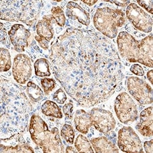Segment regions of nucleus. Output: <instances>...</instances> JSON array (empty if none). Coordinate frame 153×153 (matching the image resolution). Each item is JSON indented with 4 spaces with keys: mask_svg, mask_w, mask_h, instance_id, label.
<instances>
[{
    "mask_svg": "<svg viewBox=\"0 0 153 153\" xmlns=\"http://www.w3.org/2000/svg\"><path fill=\"white\" fill-rule=\"evenodd\" d=\"M49 59L56 80L84 107L108 100L124 78L115 45L93 30L68 28L51 46Z\"/></svg>",
    "mask_w": 153,
    "mask_h": 153,
    "instance_id": "f257e3e1",
    "label": "nucleus"
},
{
    "mask_svg": "<svg viewBox=\"0 0 153 153\" xmlns=\"http://www.w3.org/2000/svg\"><path fill=\"white\" fill-rule=\"evenodd\" d=\"M1 139L22 134L28 126L33 107L26 94L16 85L1 77Z\"/></svg>",
    "mask_w": 153,
    "mask_h": 153,
    "instance_id": "f03ea898",
    "label": "nucleus"
},
{
    "mask_svg": "<svg viewBox=\"0 0 153 153\" xmlns=\"http://www.w3.org/2000/svg\"><path fill=\"white\" fill-rule=\"evenodd\" d=\"M117 45L121 58L129 62H139L147 67H153V37L152 34L140 41L126 31L117 37Z\"/></svg>",
    "mask_w": 153,
    "mask_h": 153,
    "instance_id": "7ed1b4c3",
    "label": "nucleus"
},
{
    "mask_svg": "<svg viewBox=\"0 0 153 153\" xmlns=\"http://www.w3.org/2000/svg\"><path fill=\"white\" fill-rule=\"evenodd\" d=\"M42 5V1L1 0V20L20 22L31 27L39 17Z\"/></svg>",
    "mask_w": 153,
    "mask_h": 153,
    "instance_id": "20e7f679",
    "label": "nucleus"
},
{
    "mask_svg": "<svg viewBox=\"0 0 153 153\" xmlns=\"http://www.w3.org/2000/svg\"><path fill=\"white\" fill-rule=\"evenodd\" d=\"M29 131L33 142L44 152H64L65 147L56 127L50 129L45 121L37 114H33L30 121Z\"/></svg>",
    "mask_w": 153,
    "mask_h": 153,
    "instance_id": "39448f33",
    "label": "nucleus"
},
{
    "mask_svg": "<svg viewBox=\"0 0 153 153\" xmlns=\"http://www.w3.org/2000/svg\"><path fill=\"white\" fill-rule=\"evenodd\" d=\"M126 23L124 12L118 9L109 7L98 8L93 17V23L99 33L110 39L115 38L118 29Z\"/></svg>",
    "mask_w": 153,
    "mask_h": 153,
    "instance_id": "423d86ee",
    "label": "nucleus"
},
{
    "mask_svg": "<svg viewBox=\"0 0 153 153\" xmlns=\"http://www.w3.org/2000/svg\"><path fill=\"white\" fill-rule=\"evenodd\" d=\"M114 109L120 121L127 124L138 118V109L132 97L126 92L118 94L114 100Z\"/></svg>",
    "mask_w": 153,
    "mask_h": 153,
    "instance_id": "0eeeda50",
    "label": "nucleus"
},
{
    "mask_svg": "<svg viewBox=\"0 0 153 153\" xmlns=\"http://www.w3.org/2000/svg\"><path fill=\"white\" fill-rule=\"evenodd\" d=\"M127 87L131 95L142 105L152 103V89L145 81L137 76H129L127 79Z\"/></svg>",
    "mask_w": 153,
    "mask_h": 153,
    "instance_id": "6e6552de",
    "label": "nucleus"
},
{
    "mask_svg": "<svg viewBox=\"0 0 153 153\" xmlns=\"http://www.w3.org/2000/svg\"><path fill=\"white\" fill-rule=\"evenodd\" d=\"M126 15L137 30L145 33L152 31V17L135 3H130L127 6Z\"/></svg>",
    "mask_w": 153,
    "mask_h": 153,
    "instance_id": "1a4fd4ad",
    "label": "nucleus"
},
{
    "mask_svg": "<svg viewBox=\"0 0 153 153\" xmlns=\"http://www.w3.org/2000/svg\"><path fill=\"white\" fill-rule=\"evenodd\" d=\"M118 146L123 152H143L141 140L131 127H123L118 131Z\"/></svg>",
    "mask_w": 153,
    "mask_h": 153,
    "instance_id": "9d476101",
    "label": "nucleus"
},
{
    "mask_svg": "<svg viewBox=\"0 0 153 153\" xmlns=\"http://www.w3.org/2000/svg\"><path fill=\"white\" fill-rule=\"evenodd\" d=\"M90 114L93 126L100 133L107 134L113 130L116 126V120L110 111L94 108Z\"/></svg>",
    "mask_w": 153,
    "mask_h": 153,
    "instance_id": "9b49d317",
    "label": "nucleus"
},
{
    "mask_svg": "<svg viewBox=\"0 0 153 153\" xmlns=\"http://www.w3.org/2000/svg\"><path fill=\"white\" fill-rule=\"evenodd\" d=\"M12 75L19 84L24 85L32 75V65L30 58L25 54L19 53L14 58Z\"/></svg>",
    "mask_w": 153,
    "mask_h": 153,
    "instance_id": "f8f14e48",
    "label": "nucleus"
},
{
    "mask_svg": "<svg viewBox=\"0 0 153 153\" xmlns=\"http://www.w3.org/2000/svg\"><path fill=\"white\" fill-rule=\"evenodd\" d=\"M10 41L16 52L21 53L29 45L31 33L23 25L15 24L8 32Z\"/></svg>",
    "mask_w": 153,
    "mask_h": 153,
    "instance_id": "ddd939ff",
    "label": "nucleus"
},
{
    "mask_svg": "<svg viewBox=\"0 0 153 153\" xmlns=\"http://www.w3.org/2000/svg\"><path fill=\"white\" fill-rule=\"evenodd\" d=\"M66 16L71 20H76L85 26H89L91 22L90 14L82 6L74 1H69L66 7Z\"/></svg>",
    "mask_w": 153,
    "mask_h": 153,
    "instance_id": "4468645a",
    "label": "nucleus"
},
{
    "mask_svg": "<svg viewBox=\"0 0 153 153\" xmlns=\"http://www.w3.org/2000/svg\"><path fill=\"white\" fill-rule=\"evenodd\" d=\"M152 107L144 109L140 114V121L135 126L138 132L145 137H151L153 135Z\"/></svg>",
    "mask_w": 153,
    "mask_h": 153,
    "instance_id": "2eb2a0df",
    "label": "nucleus"
},
{
    "mask_svg": "<svg viewBox=\"0 0 153 153\" xmlns=\"http://www.w3.org/2000/svg\"><path fill=\"white\" fill-rule=\"evenodd\" d=\"M54 20L52 15L44 16L36 24V33L37 36L43 38L48 42H50L55 34L53 23Z\"/></svg>",
    "mask_w": 153,
    "mask_h": 153,
    "instance_id": "dca6fc26",
    "label": "nucleus"
},
{
    "mask_svg": "<svg viewBox=\"0 0 153 153\" xmlns=\"http://www.w3.org/2000/svg\"><path fill=\"white\" fill-rule=\"evenodd\" d=\"M75 129L83 134H87L93 126L90 114L82 109L77 110L74 117Z\"/></svg>",
    "mask_w": 153,
    "mask_h": 153,
    "instance_id": "f3484780",
    "label": "nucleus"
},
{
    "mask_svg": "<svg viewBox=\"0 0 153 153\" xmlns=\"http://www.w3.org/2000/svg\"><path fill=\"white\" fill-rule=\"evenodd\" d=\"M94 151L99 152H118L119 150L112 142L105 137L92 138L90 141Z\"/></svg>",
    "mask_w": 153,
    "mask_h": 153,
    "instance_id": "a211bd4d",
    "label": "nucleus"
},
{
    "mask_svg": "<svg viewBox=\"0 0 153 153\" xmlns=\"http://www.w3.org/2000/svg\"><path fill=\"white\" fill-rule=\"evenodd\" d=\"M10 152H34V149L28 144L25 142L22 137L18 143L10 145H6L1 143L0 146V153H10Z\"/></svg>",
    "mask_w": 153,
    "mask_h": 153,
    "instance_id": "6ab92c4d",
    "label": "nucleus"
},
{
    "mask_svg": "<svg viewBox=\"0 0 153 153\" xmlns=\"http://www.w3.org/2000/svg\"><path fill=\"white\" fill-rule=\"evenodd\" d=\"M41 111L44 115L58 119L62 118V113L59 106L53 101L46 100L41 106Z\"/></svg>",
    "mask_w": 153,
    "mask_h": 153,
    "instance_id": "aec40b11",
    "label": "nucleus"
},
{
    "mask_svg": "<svg viewBox=\"0 0 153 153\" xmlns=\"http://www.w3.org/2000/svg\"><path fill=\"white\" fill-rule=\"evenodd\" d=\"M26 93L29 99L33 102H39L44 97V92L41 88L33 82L27 83Z\"/></svg>",
    "mask_w": 153,
    "mask_h": 153,
    "instance_id": "412c9836",
    "label": "nucleus"
},
{
    "mask_svg": "<svg viewBox=\"0 0 153 153\" xmlns=\"http://www.w3.org/2000/svg\"><path fill=\"white\" fill-rule=\"evenodd\" d=\"M34 68L36 75L40 77H46L51 75L50 62L45 58H42L37 59L34 62Z\"/></svg>",
    "mask_w": 153,
    "mask_h": 153,
    "instance_id": "4be33fe9",
    "label": "nucleus"
},
{
    "mask_svg": "<svg viewBox=\"0 0 153 153\" xmlns=\"http://www.w3.org/2000/svg\"><path fill=\"white\" fill-rule=\"evenodd\" d=\"M75 148L79 152H94L92 145L83 135L80 134L76 138L74 143Z\"/></svg>",
    "mask_w": 153,
    "mask_h": 153,
    "instance_id": "5701e85b",
    "label": "nucleus"
},
{
    "mask_svg": "<svg viewBox=\"0 0 153 153\" xmlns=\"http://www.w3.org/2000/svg\"><path fill=\"white\" fill-rule=\"evenodd\" d=\"M0 65H1V72H7L10 70L12 66L11 56L9 51L6 48H1L0 54Z\"/></svg>",
    "mask_w": 153,
    "mask_h": 153,
    "instance_id": "b1692460",
    "label": "nucleus"
},
{
    "mask_svg": "<svg viewBox=\"0 0 153 153\" xmlns=\"http://www.w3.org/2000/svg\"><path fill=\"white\" fill-rule=\"evenodd\" d=\"M52 15L55 22L60 27H65L66 24V17L64 10L59 6H53L51 9Z\"/></svg>",
    "mask_w": 153,
    "mask_h": 153,
    "instance_id": "393cba45",
    "label": "nucleus"
},
{
    "mask_svg": "<svg viewBox=\"0 0 153 153\" xmlns=\"http://www.w3.org/2000/svg\"><path fill=\"white\" fill-rule=\"evenodd\" d=\"M61 136L67 143L74 144L75 132L72 126L68 124H64L61 131Z\"/></svg>",
    "mask_w": 153,
    "mask_h": 153,
    "instance_id": "a878e982",
    "label": "nucleus"
},
{
    "mask_svg": "<svg viewBox=\"0 0 153 153\" xmlns=\"http://www.w3.org/2000/svg\"><path fill=\"white\" fill-rule=\"evenodd\" d=\"M41 84L45 95H48L56 87V83L53 79L44 78L41 80Z\"/></svg>",
    "mask_w": 153,
    "mask_h": 153,
    "instance_id": "bb28decb",
    "label": "nucleus"
},
{
    "mask_svg": "<svg viewBox=\"0 0 153 153\" xmlns=\"http://www.w3.org/2000/svg\"><path fill=\"white\" fill-rule=\"evenodd\" d=\"M53 100L59 104H64L67 100V96L61 88H59L53 94Z\"/></svg>",
    "mask_w": 153,
    "mask_h": 153,
    "instance_id": "cd10ccee",
    "label": "nucleus"
},
{
    "mask_svg": "<svg viewBox=\"0 0 153 153\" xmlns=\"http://www.w3.org/2000/svg\"><path fill=\"white\" fill-rule=\"evenodd\" d=\"M62 111L68 120H72L73 117L74 105L71 102L66 103L62 107Z\"/></svg>",
    "mask_w": 153,
    "mask_h": 153,
    "instance_id": "c85d7f7f",
    "label": "nucleus"
},
{
    "mask_svg": "<svg viewBox=\"0 0 153 153\" xmlns=\"http://www.w3.org/2000/svg\"><path fill=\"white\" fill-rule=\"evenodd\" d=\"M137 3L151 14H153V0L149 1H137Z\"/></svg>",
    "mask_w": 153,
    "mask_h": 153,
    "instance_id": "c756f323",
    "label": "nucleus"
},
{
    "mask_svg": "<svg viewBox=\"0 0 153 153\" xmlns=\"http://www.w3.org/2000/svg\"><path fill=\"white\" fill-rule=\"evenodd\" d=\"M130 71L132 73L137 76H142L145 75V71L143 68L138 64H134V65H132L130 68Z\"/></svg>",
    "mask_w": 153,
    "mask_h": 153,
    "instance_id": "7c9ffc66",
    "label": "nucleus"
},
{
    "mask_svg": "<svg viewBox=\"0 0 153 153\" xmlns=\"http://www.w3.org/2000/svg\"><path fill=\"white\" fill-rule=\"evenodd\" d=\"M34 38L36 41L37 42L38 44L40 45V47L43 48L45 50H47L49 48V42L46 41L45 39H43V38L39 37V36H35Z\"/></svg>",
    "mask_w": 153,
    "mask_h": 153,
    "instance_id": "2f4dec72",
    "label": "nucleus"
},
{
    "mask_svg": "<svg viewBox=\"0 0 153 153\" xmlns=\"http://www.w3.org/2000/svg\"><path fill=\"white\" fill-rule=\"evenodd\" d=\"M1 42L3 45H8L7 36L3 23H1Z\"/></svg>",
    "mask_w": 153,
    "mask_h": 153,
    "instance_id": "473e14b6",
    "label": "nucleus"
},
{
    "mask_svg": "<svg viewBox=\"0 0 153 153\" xmlns=\"http://www.w3.org/2000/svg\"><path fill=\"white\" fill-rule=\"evenodd\" d=\"M144 149L147 153H153V140L146 141L144 143Z\"/></svg>",
    "mask_w": 153,
    "mask_h": 153,
    "instance_id": "72a5a7b5",
    "label": "nucleus"
},
{
    "mask_svg": "<svg viewBox=\"0 0 153 153\" xmlns=\"http://www.w3.org/2000/svg\"><path fill=\"white\" fill-rule=\"evenodd\" d=\"M106 2H108L112 4H114L115 5L120 7H126L130 4L129 1H105Z\"/></svg>",
    "mask_w": 153,
    "mask_h": 153,
    "instance_id": "f704fd0d",
    "label": "nucleus"
},
{
    "mask_svg": "<svg viewBox=\"0 0 153 153\" xmlns=\"http://www.w3.org/2000/svg\"><path fill=\"white\" fill-rule=\"evenodd\" d=\"M82 2L89 6H93L98 1H94V0H84V1H82Z\"/></svg>",
    "mask_w": 153,
    "mask_h": 153,
    "instance_id": "c9c22d12",
    "label": "nucleus"
},
{
    "mask_svg": "<svg viewBox=\"0 0 153 153\" xmlns=\"http://www.w3.org/2000/svg\"><path fill=\"white\" fill-rule=\"evenodd\" d=\"M147 77L148 80L150 82L151 84H153V71L152 70H150L147 73Z\"/></svg>",
    "mask_w": 153,
    "mask_h": 153,
    "instance_id": "e433bc0d",
    "label": "nucleus"
},
{
    "mask_svg": "<svg viewBox=\"0 0 153 153\" xmlns=\"http://www.w3.org/2000/svg\"><path fill=\"white\" fill-rule=\"evenodd\" d=\"M65 152H67V153H69V152H77V151H76V149L75 148H74V147L71 146H68L66 148Z\"/></svg>",
    "mask_w": 153,
    "mask_h": 153,
    "instance_id": "4c0bfd02",
    "label": "nucleus"
}]
</instances>
